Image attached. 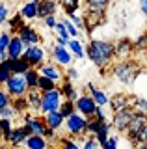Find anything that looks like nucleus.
<instances>
[{
	"instance_id": "nucleus-1",
	"label": "nucleus",
	"mask_w": 147,
	"mask_h": 149,
	"mask_svg": "<svg viewBox=\"0 0 147 149\" xmlns=\"http://www.w3.org/2000/svg\"><path fill=\"white\" fill-rule=\"evenodd\" d=\"M84 54L91 60V63H95L99 69H104L106 65L112 63L114 56H116V49L114 43L103 39H91L84 49Z\"/></svg>"
},
{
	"instance_id": "nucleus-2",
	"label": "nucleus",
	"mask_w": 147,
	"mask_h": 149,
	"mask_svg": "<svg viewBox=\"0 0 147 149\" xmlns=\"http://www.w3.org/2000/svg\"><path fill=\"white\" fill-rule=\"evenodd\" d=\"M112 73L116 74V78H119V82L130 86V84H134L136 77L141 73V67L134 60H123V62H119L112 67Z\"/></svg>"
},
{
	"instance_id": "nucleus-3",
	"label": "nucleus",
	"mask_w": 147,
	"mask_h": 149,
	"mask_svg": "<svg viewBox=\"0 0 147 149\" xmlns=\"http://www.w3.org/2000/svg\"><path fill=\"white\" fill-rule=\"evenodd\" d=\"M4 90L11 99H15V97H24L28 91V86H26V80L22 74H11L8 82L4 84Z\"/></svg>"
},
{
	"instance_id": "nucleus-4",
	"label": "nucleus",
	"mask_w": 147,
	"mask_h": 149,
	"mask_svg": "<svg viewBox=\"0 0 147 149\" xmlns=\"http://www.w3.org/2000/svg\"><path fill=\"white\" fill-rule=\"evenodd\" d=\"M60 104H62V93H60L58 88L41 93V108H39L41 112H45V114L56 112L60 108Z\"/></svg>"
},
{
	"instance_id": "nucleus-5",
	"label": "nucleus",
	"mask_w": 147,
	"mask_h": 149,
	"mask_svg": "<svg viewBox=\"0 0 147 149\" xmlns=\"http://www.w3.org/2000/svg\"><path fill=\"white\" fill-rule=\"evenodd\" d=\"M63 125L67 127V132L73 134V136H80V134H86V125H88V118L80 114H73L63 121Z\"/></svg>"
},
{
	"instance_id": "nucleus-6",
	"label": "nucleus",
	"mask_w": 147,
	"mask_h": 149,
	"mask_svg": "<svg viewBox=\"0 0 147 149\" xmlns=\"http://www.w3.org/2000/svg\"><path fill=\"white\" fill-rule=\"evenodd\" d=\"M21 58H24L26 62L30 63V67L37 69L39 65H43V60H45V50L41 49L39 45H32V47H26L24 52H22Z\"/></svg>"
},
{
	"instance_id": "nucleus-7",
	"label": "nucleus",
	"mask_w": 147,
	"mask_h": 149,
	"mask_svg": "<svg viewBox=\"0 0 147 149\" xmlns=\"http://www.w3.org/2000/svg\"><path fill=\"white\" fill-rule=\"evenodd\" d=\"M97 108V104H95V101L91 99L89 95H78V99L75 101V110L76 114L84 116V118H93V112Z\"/></svg>"
},
{
	"instance_id": "nucleus-8",
	"label": "nucleus",
	"mask_w": 147,
	"mask_h": 149,
	"mask_svg": "<svg viewBox=\"0 0 147 149\" xmlns=\"http://www.w3.org/2000/svg\"><path fill=\"white\" fill-rule=\"evenodd\" d=\"M132 116H134V110L132 108H123L119 112H114V121H112L114 129L119 130V132H127V127L130 123Z\"/></svg>"
},
{
	"instance_id": "nucleus-9",
	"label": "nucleus",
	"mask_w": 147,
	"mask_h": 149,
	"mask_svg": "<svg viewBox=\"0 0 147 149\" xmlns=\"http://www.w3.org/2000/svg\"><path fill=\"white\" fill-rule=\"evenodd\" d=\"M82 22H84L86 32H88V34H91V32H93L97 26H101V24H104V22H106V17H104V13L88 11V9H86V15L82 17Z\"/></svg>"
},
{
	"instance_id": "nucleus-10",
	"label": "nucleus",
	"mask_w": 147,
	"mask_h": 149,
	"mask_svg": "<svg viewBox=\"0 0 147 149\" xmlns=\"http://www.w3.org/2000/svg\"><path fill=\"white\" fill-rule=\"evenodd\" d=\"M17 37L22 41L24 47H32V45H39L41 43V36L28 24H24L19 32H17Z\"/></svg>"
},
{
	"instance_id": "nucleus-11",
	"label": "nucleus",
	"mask_w": 147,
	"mask_h": 149,
	"mask_svg": "<svg viewBox=\"0 0 147 149\" xmlns=\"http://www.w3.org/2000/svg\"><path fill=\"white\" fill-rule=\"evenodd\" d=\"M37 71H39L41 77H47V78H50V80L56 82V84L62 80V71H60L54 63H43V65L37 67Z\"/></svg>"
},
{
	"instance_id": "nucleus-12",
	"label": "nucleus",
	"mask_w": 147,
	"mask_h": 149,
	"mask_svg": "<svg viewBox=\"0 0 147 149\" xmlns=\"http://www.w3.org/2000/svg\"><path fill=\"white\" fill-rule=\"evenodd\" d=\"M56 9H58V2H56V0H37V17L39 19L54 15Z\"/></svg>"
},
{
	"instance_id": "nucleus-13",
	"label": "nucleus",
	"mask_w": 147,
	"mask_h": 149,
	"mask_svg": "<svg viewBox=\"0 0 147 149\" xmlns=\"http://www.w3.org/2000/svg\"><path fill=\"white\" fill-rule=\"evenodd\" d=\"M24 49L26 47L22 45V41L19 39L17 36H11V39H10V45H8V58L10 60H17V58H21L22 52H24Z\"/></svg>"
},
{
	"instance_id": "nucleus-14",
	"label": "nucleus",
	"mask_w": 147,
	"mask_h": 149,
	"mask_svg": "<svg viewBox=\"0 0 147 149\" xmlns=\"http://www.w3.org/2000/svg\"><path fill=\"white\" fill-rule=\"evenodd\" d=\"M145 123H147V116H145V114H140V112H134V116H132L130 123H128V127H127V134H128V138L134 136V134H136L141 127H144Z\"/></svg>"
},
{
	"instance_id": "nucleus-15",
	"label": "nucleus",
	"mask_w": 147,
	"mask_h": 149,
	"mask_svg": "<svg viewBox=\"0 0 147 149\" xmlns=\"http://www.w3.org/2000/svg\"><path fill=\"white\" fill-rule=\"evenodd\" d=\"M52 58L56 60V63H62V65H71V62H73V54L67 50V47H54L52 49Z\"/></svg>"
},
{
	"instance_id": "nucleus-16",
	"label": "nucleus",
	"mask_w": 147,
	"mask_h": 149,
	"mask_svg": "<svg viewBox=\"0 0 147 149\" xmlns=\"http://www.w3.org/2000/svg\"><path fill=\"white\" fill-rule=\"evenodd\" d=\"M108 104L112 112H119L123 108H128V95L127 93H114L112 99H108Z\"/></svg>"
},
{
	"instance_id": "nucleus-17",
	"label": "nucleus",
	"mask_w": 147,
	"mask_h": 149,
	"mask_svg": "<svg viewBox=\"0 0 147 149\" xmlns=\"http://www.w3.org/2000/svg\"><path fill=\"white\" fill-rule=\"evenodd\" d=\"M114 49H116V56H119V58H127V56L134 50V47H132V41L128 39V37H121V39L114 45Z\"/></svg>"
},
{
	"instance_id": "nucleus-18",
	"label": "nucleus",
	"mask_w": 147,
	"mask_h": 149,
	"mask_svg": "<svg viewBox=\"0 0 147 149\" xmlns=\"http://www.w3.org/2000/svg\"><path fill=\"white\" fill-rule=\"evenodd\" d=\"M28 136H30V134H28V130L24 129V125H22V127H17V129H11L10 142H8V143H11V146H21V143L26 142Z\"/></svg>"
},
{
	"instance_id": "nucleus-19",
	"label": "nucleus",
	"mask_w": 147,
	"mask_h": 149,
	"mask_svg": "<svg viewBox=\"0 0 147 149\" xmlns=\"http://www.w3.org/2000/svg\"><path fill=\"white\" fill-rule=\"evenodd\" d=\"M21 15H22V19H35L37 17V0H26L24 4H22V8H21Z\"/></svg>"
},
{
	"instance_id": "nucleus-20",
	"label": "nucleus",
	"mask_w": 147,
	"mask_h": 149,
	"mask_svg": "<svg viewBox=\"0 0 147 149\" xmlns=\"http://www.w3.org/2000/svg\"><path fill=\"white\" fill-rule=\"evenodd\" d=\"M43 119H45V125H47L49 129H52V130H58V129L63 125V121H65L58 110H56V112H50V114H45Z\"/></svg>"
},
{
	"instance_id": "nucleus-21",
	"label": "nucleus",
	"mask_w": 147,
	"mask_h": 149,
	"mask_svg": "<svg viewBox=\"0 0 147 149\" xmlns=\"http://www.w3.org/2000/svg\"><path fill=\"white\" fill-rule=\"evenodd\" d=\"M24 97H26V102H28V108L39 112V108H41V91L37 88H35V90H28Z\"/></svg>"
},
{
	"instance_id": "nucleus-22",
	"label": "nucleus",
	"mask_w": 147,
	"mask_h": 149,
	"mask_svg": "<svg viewBox=\"0 0 147 149\" xmlns=\"http://www.w3.org/2000/svg\"><path fill=\"white\" fill-rule=\"evenodd\" d=\"M88 90H89V97L95 101V104H97V106H104V104H108V97H106V93H104L103 90L95 88L93 84H88Z\"/></svg>"
},
{
	"instance_id": "nucleus-23",
	"label": "nucleus",
	"mask_w": 147,
	"mask_h": 149,
	"mask_svg": "<svg viewBox=\"0 0 147 149\" xmlns=\"http://www.w3.org/2000/svg\"><path fill=\"white\" fill-rule=\"evenodd\" d=\"M110 129H112V125L108 123V121H101V127H99V130L93 134V138L97 140V143L101 147L106 143V140H108V136H110Z\"/></svg>"
},
{
	"instance_id": "nucleus-24",
	"label": "nucleus",
	"mask_w": 147,
	"mask_h": 149,
	"mask_svg": "<svg viewBox=\"0 0 147 149\" xmlns=\"http://www.w3.org/2000/svg\"><path fill=\"white\" fill-rule=\"evenodd\" d=\"M6 24H8V28H10V34H17V32L21 30L22 26H24V19H22V15L21 13H15V15H11L10 19L6 21Z\"/></svg>"
},
{
	"instance_id": "nucleus-25",
	"label": "nucleus",
	"mask_w": 147,
	"mask_h": 149,
	"mask_svg": "<svg viewBox=\"0 0 147 149\" xmlns=\"http://www.w3.org/2000/svg\"><path fill=\"white\" fill-rule=\"evenodd\" d=\"M60 93H62V97H65V101H71V102H75L76 99H78V95H76V90H75V86H73L69 80H65L62 84V88H58Z\"/></svg>"
},
{
	"instance_id": "nucleus-26",
	"label": "nucleus",
	"mask_w": 147,
	"mask_h": 149,
	"mask_svg": "<svg viewBox=\"0 0 147 149\" xmlns=\"http://www.w3.org/2000/svg\"><path fill=\"white\" fill-rule=\"evenodd\" d=\"M86 9L88 11H99V13H106V8L110 4V0H84Z\"/></svg>"
},
{
	"instance_id": "nucleus-27",
	"label": "nucleus",
	"mask_w": 147,
	"mask_h": 149,
	"mask_svg": "<svg viewBox=\"0 0 147 149\" xmlns=\"http://www.w3.org/2000/svg\"><path fill=\"white\" fill-rule=\"evenodd\" d=\"M26 147L28 149H47V140L39 134H32V136L26 138Z\"/></svg>"
},
{
	"instance_id": "nucleus-28",
	"label": "nucleus",
	"mask_w": 147,
	"mask_h": 149,
	"mask_svg": "<svg viewBox=\"0 0 147 149\" xmlns=\"http://www.w3.org/2000/svg\"><path fill=\"white\" fill-rule=\"evenodd\" d=\"M22 77H24V80H26L28 90H35V88H37V80H39V71L37 69L32 67V69H28V71L22 74Z\"/></svg>"
},
{
	"instance_id": "nucleus-29",
	"label": "nucleus",
	"mask_w": 147,
	"mask_h": 149,
	"mask_svg": "<svg viewBox=\"0 0 147 149\" xmlns=\"http://www.w3.org/2000/svg\"><path fill=\"white\" fill-rule=\"evenodd\" d=\"M30 67V63L26 62L24 58H17V60H13V65H11V74H24Z\"/></svg>"
},
{
	"instance_id": "nucleus-30",
	"label": "nucleus",
	"mask_w": 147,
	"mask_h": 149,
	"mask_svg": "<svg viewBox=\"0 0 147 149\" xmlns=\"http://www.w3.org/2000/svg\"><path fill=\"white\" fill-rule=\"evenodd\" d=\"M10 39H11V34L10 32H0V62L8 58V45H10Z\"/></svg>"
},
{
	"instance_id": "nucleus-31",
	"label": "nucleus",
	"mask_w": 147,
	"mask_h": 149,
	"mask_svg": "<svg viewBox=\"0 0 147 149\" xmlns=\"http://www.w3.org/2000/svg\"><path fill=\"white\" fill-rule=\"evenodd\" d=\"M67 50L73 56H76V58H84V47H82V43H80L78 39H69Z\"/></svg>"
},
{
	"instance_id": "nucleus-32",
	"label": "nucleus",
	"mask_w": 147,
	"mask_h": 149,
	"mask_svg": "<svg viewBox=\"0 0 147 149\" xmlns=\"http://www.w3.org/2000/svg\"><path fill=\"white\" fill-rule=\"evenodd\" d=\"M11 108L15 110V114H26V110H28V102H26V97H15V99H11Z\"/></svg>"
},
{
	"instance_id": "nucleus-33",
	"label": "nucleus",
	"mask_w": 147,
	"mask_h": 149,
	"mask_svg": "<svg viewBox=\"0 0 147 149\" xmlns=\"http://www.w3.org/2000/svg\"><path fill=\"white\" fill-rule=\"evenodd\" d=\"M128 140H130V143H132L134 147H138L140 143H145V142H147V123H145L140 130H138V132H136L132 138H128Z\"/></svg>"
},
{
	"instance_id": "nucleus-34",
	"label": "nucleus",
	"mask_w": 147,
	"mask_h": 149,
	"mask_svg": "<svg viewBox=\"0 0 147 149\" xmlns=\"http://www.w3.org/2000/svg\"><path fill=\"white\" fill-rule=\"evenodd\" d=\"M62 8H63V11L71 17V15H75V13L78 11L80 0H63V2H62Z\"/></svg>"
},
{
	"instance_id": "nucleus-35",
	"label": "nucleus",
	"mask_w": 147,
	"mask_h": 149,
	"mask_svg": "<svg viewBox=\"0 0 147 149\" xmlns=\"http://www.w3.org/2000/svg\"><path fill=\"white\" fill-rule=\"evenodd\" d=\"M37 90H39L41 93L50 91V90H56V82H52L50 78H47V77H41V74H39V80H37Z\"/></svg>"
},
{
	"instance_id": "nucleus-36",
	"label": "nucleus",
	"mask_w": 147,
	"mask_h": 149,
	"mask_svg": "<svg viewBox=\"0 0 147 149\" xmlns=\"http://www.w3.org/2000/svg\"><path fill=\"white\" fill-rule=\"evenodd\" d=\"M58 112L62 114V118H63V119H67L69 116H73V114L76 112V110H75V102H71V101H63L62 104H60Z\"/></svg>"
},
{
	"instance_id": "nucleus-37",
	"label": "nucleus",
	"mask_w": 147,
	"mask_h": 149,
	"mask_svg": "<svg viewBox=\"0 0 147 149\" xmlns=\"http://www.w3.org/2000/svg\"><path fill=\"white\" fill-rule=\"evenodd\" d=\"M8 19H10V8H8L6 2H2V0H0V26L6 24Z\"/></svg>"
},
{
	"instance_id": "nucleus-38",
	"label": "nucleus",
	"mask_w": 147,
	"mask_h": 149,
	"mask_svg": "<svg viewBox=\"0 0 147 149\" xmlns=\"http://www.w3.org/2000/svg\"><path fill=\"white\" fill-rule=\"evenodd\" d=\"M62 24L65 26V30H67L69 37H78V36H80V34H78V30H76V28L73 26V22L69 21V19H63V21H62Z\"/></svg>"
},
{
	"instance_id": "nucleus-39",
	"label": "nucleus",
	"mask_w": 147,
	"mask_h": 149,
	"mask_svg": "<svg viewBox=\"0 0 147 149\" xmlns=\"http://www.w3.org/2000/svg\"><path fill=\"white\" fill-rule=\"evenodd\" d=\"M15 110L11 108V104L10 106H4V108H0V119H13L15 118Z\"/></svg>"
},
{
	"instance_id": "nucleus-40",
	"label": "nucleus",
	"mask_w": 147,
	"mask_h": 149,
	"mask_svg": "<svg viewBox=\"0 0 147 149\" xmlns=\"http://www.w3.org/2000/svg\"><path fill=\"white\" fill-rule=\"evenodd\" d=\"M132 47H134V50H145L147 49V34L138 37L134 43H132Z\"/></svg>"
},
{
	"instance_id": "nucleus-41",
	"label": "nucleus",
	"mask_w": 147,
	"mask_h": 149,
	"mask_svg": "<svg viewBox=\"0 0 147 149\" xmlns=\"http://www.w3.org/2000/svg\"><path fill=\"white\" fill-rule=\"evenodd\" d=\"M11 102V97L6 93V90L4 88H0V108H4V106H10Z\"/></svg>"
},
{
	"instance_id": "nucleus-42",
	"label": "nucleus",
	"mask_w": 147,
	"mask_h": 149,
	"mask_svg": "<svg viewBox=\"0 0 147 149\" xmlns=\"http://www.w3.org/2000/svg\"><path fill=\"white\" fill-rule=\"evenodd\" d=\"M134 112H140V114L147 116V99H138V102L134 104Z\"/></svg>"
},
{
	"instance_id": "nucleus-43",
	"label": "nucleus",
	"mask_w": 147,
	"mask_h": 149,
	"mask_svg": "<svg viewBox=\"0 0 147 149\" xmlns=\"http://www.w3.org/2000/svg\"><path fill=\"white\" fill-rule=\"evenodd\" d=\"M60 146H62V149H80L76 146V142H73V140H69V138H62L60 140Z\"/></svg>"
},
{
	"instance_id": "nucleus-44",
	"label": "nucleus",
	"mask_w": 147,
	"mask_h": 149,
	"mask_svg": "<svg viewBox=\"0 0 147 149\" xmlns=\"http://www.w3.org/2000/svg\"><path fill=\"white\" fill-rule=\"evenodd\" d=\"M54 30L58 32V37H63V39H69V34H67L65 26H63L62 22H56V26H54Z\"/></svg>"
},
{
	"instance_id": "nucleus-45",
	"label": "nucleus",
	"mask_w": 147,
	"mask_h": 149,
	"mask_svg": "<svg viewBox=\"0 0 147 149\" xmlns=\"http://www.w3.org/2000/svg\"><path fill=\"white\" fill-rule=\"evenodd\" d=\"M69 21L73 22V26H75L76 30H80V28H84V22H82V17H78L76 13H75V15H71V17H69Z\"/></svg>"
},
{
	"instance_id": "nucleus-46",
	"label": "nucleus",
	"mask_w": 147,
	"mask_h": 149,
	"mask_svg": "<svg viewBox=\"0 0 147 149\" xmlns=\"http://www.w3.org/2000/svg\"><path fill=\"white\" fill-rule=\"evenodd\" d=\"M93 119H97V121H106V114H104V110H103V106H97L93 112Z\"/></svg>"
},
{
	"instance_id": "nucleus-47",
	"label": "nucleus",
	"mask_w": 147,
	"mask_h": 149,
	"mask_svg": "<svg viewBox=\"0 0 147 149\" xmlns=\"http://www.w3.org/2000/svg\"><path fill=\"white\" fill-rule=\"evenodd\" d=\"M82 149H99V143H97V140H95L93 136L88 138L84 142V146H82Z\"/></svg>"
},
{
	"instance_id": "nucleus-48",
	"label": "nucleus",
	"mask_w": 147,
	"mask_h": 149,
	"mask_svg": "<svg viewBox=\"0 0 147 149\" xmlns=\"http://www.w3.org/2000/svg\"><path fill=\"white\" fill-rule=\"evenodd\" d=\"M11 77V73L8 71V69H4V67H0V88L4 86V84L8 82V78Z\"/></svg>"
},
{
	"instance_id": "nucleus-49",
	"label": "nucleus",
	"mask_w": 147,
	"mask_h": 149,
	"mask_svg": "<svg viewBox=\"0 0 147 149\" xmlns=\"http://www.w3.org/2000/svg\"><path fill=\"white\" fill-rule=\"evenodd\" d=\"M75 78H78V71H76L75 67H69L67 69V78H65V80L71 82V80H75Z\"/></svg>"
},
{
	"instance_id": "nucleus-50",
	"label": "nucleus",
	"mask_w": 147,
	"mask_h": 149,
	"mask_svg": "<svg viewBox=\"0 0 147 149\" xmlns=\"http://www.w3.org/2000/svg\"><path fill=\"white\" fill-rule=\"evenodd\" d=\"M43 21H45V26H49V28H54V26H56V22H58L54 15H49V17H45Z\"/></svg>"
},
{
	"instance_id": "nucleus-51",
	"label": "nucleus",
	"mask_w": 147,
	"mask_h": 149,
	"mask_svg": "<svg viewBox=\"0 0 147 149\" xmlns=\"http://www.w3.org/2000/svg\"><path fill=\"white\" fill-rule=\"evenodd\" d=\"M69 39H63V37H56V45L58 47H67Z\"/></svg>"
},
{
	"instance_id": "nucleus-52",
	"label": "nucleus",
	"mask_w": 147,
	"mask_h": 149,
	"mask_svg": "<svg viewBox=\"0 0 147 149\" xmlns=\"http://www.w3.org/2000/svg\"><path fill=\"white\" fill-rule=\"evenodd\" d=\"M140 9H141V13L147 17V0H140Z\"/></svg>"
},
{
	"instance_id": "nucleus-53",
	"label": "nucleus",
	"mask_w": 147,
	"mask_h": 149,
	"mask_svg": "<svg viewBox=\"0 0 147 149\" xmlns=\"http://www.w3.org/2000/svg\"><path fill=\"white\" fill-rule=\"evenodd\" d=\"M43 138H54V130L47 127V130H45V132H43Z\"/></svg>"
},
{
	"instance_id": "nucleus-54",
	"label": "nucleus",
	"mask_w": 147,
	"mask_h": 149,
	"mask_svg": "<svg viewBox=\"0 0 147 149\" xmlns=\"http://www.w3.org/2000/svg\"><path fill=\"white\" fill-rule=\"evenodd\" d=\"M136 149H147V142H145V143H140V146H138Z\"/></svg>"
},
{
	"instance_id": "nucleus-55",
	"label": "nucleus",
	"mask_w": 147,
	"mask_h": 149,
	"mask_svg": "<svg viewBox=\"0 0 147 149\" xmlns=\"http://www.w3.org/2000/svg\"><path fill=\"white\" fill-rule=\"evenodd\" d=\"M0 149H8V147H6V146H0Z\"/></svg>"
},
{
	"instance_id": "nucleus-56",
	"label": "nucleus",
	"mask_w": 147,
	"mask_h": 149,
	"mask_svg": "<svg viewBox=\"0 0 147 149\" xmlns=\"http://www.w3.org/2000/svg\"><path fill=\"white\" fill-rule=\"evenodd\" d=\"M0 138H2V127H0Z\"/></svg>"
},
{
	"instance_id": "nucleus-57",
	"label": "nucleus",
	"mask_w": 147,
	"mask_h": 149,
	"mask_svg": "<svg viewBox=\"0 0 147 149\" xmlns=\"http://www.w3.org/2000/svg\"><path fill=\"white\" fill-rule=\"evenodd\" d=\"M60 2H63V0H60Z\"/></svg>"
}]
</instances>
